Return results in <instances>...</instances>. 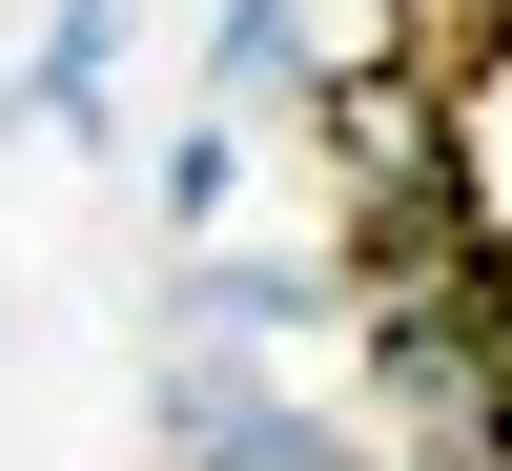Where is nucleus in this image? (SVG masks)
Segmentation results:
<instances>
[{"label": "nucleus", "instance_id": "obj_5", "mask_svg": "<svg viewBox=\"0 0 512 471\" xmlns=\"http://www.w3.org/2000/svg\"><path fill=\"white\" fill-rule=\"evenodd\" d=\"M123 21H144V0H62V21H41V82H21V103L62 123V144H103V103H123Z\"/></svg>", "mask_w": 512, "mask_h": 471}, {"label": "nucleus", "instance_id": "obj_4", "mask_svg": "<svg viewBox=\"0 0 512 471\" xmlns=\"http://www.w3.org/2000/svg\"><path fill=\"white\" fill-rule=\"evenodd\" d=\"M308 82H328L308 62V0H226V21H205V103H226V123L246 103H308Z\"/></svg>", "mask_w": 512, "mask_h": 471}, {"label": "nucleus", "instance_id": "obj_2", "mask_svg": "<svg viewBox=\"0 0 512 471\" xmlns=\"http://www.w3.org/2000/svg\"><path fill=\"white\" fill-rule=\"evenodd\" d=\"M164 431H185V471H349V431L287 410L267 369H164Z\"/></svg>", "mask_w": 512, "mask_h": 471}, {"label": "nucleus", "instance_id": "obj_3", "mask_svg": "<svg viewBox=\"0 0 512 471\" xmlns=\"http://www.w3.org/2000/svg\"><path fill=\"white\" fill-rule=\"evenodd\" d=\"M451 205H472V226L512 246V21L472 41V62H451Z\"/></svg>", "mask_w": 512, "mask_h": 471}, {"label": "nucleus", "instance_id": "obj_6", "mask_svg": "<svg viewBox=\"0 0 512 471\" xmlns=\"http://www.w3.org/2000/svg\"><path fill=\"white\" fill-rule=\"evenodd\" d=\"M226 185H246V123H226V103H205V123H185V144H164V226H226Z\"/></svg>", "mask_w": 512, "mask_h": 471}, {"label": "nucleus", "instance_id": "obj_1", "mask_svg": "<svg viewBox=\"0 0 512 471\" xmlns=\"http://www.w3.org/2000/svg\"><path fill=\"white\" fill-rule=\"evenodd\" d=\"M328 287H349V267H287V246H205L164 328H185V369H267L287 328H328Z\"/></svg>", "mask_w": 512, "mask_h": 471}]
</instances>
